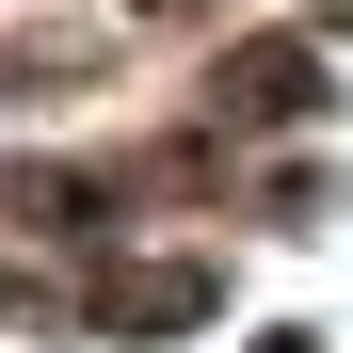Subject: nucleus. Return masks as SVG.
<instances>
[{"mask_svg":"<svg viewBox=\"0 0 353 353\" xmlns=\"http://www.w3.org/2000/svg\"><path fill=\"white\" fill-rule=\"evenodd\" d=\"M112 321H145V337H161V321H209V273H129Z\"/></svg>","mask_w":353,"mask_h":353,"instance_id":"f03ea898","label":"nucleus"},{"mask_svg":"<svg viewBox=\"0 0 353 353\" xmlns=\"http://www.w3.org/2000/svg\"><path fill=\"white\" fill-rule=\"evenodd\" d=\"M225 112H241V129H289V112H321V65L305 48H241V65H225Z\"/></svg>","mask_w":353,"mask_h":353,"instance_id":"f257e3e1","label":"nucleus"},{"mask_svg":"<svg viewBox=\"0 0 353 353\" xmlns=\"http://www.w3.org/2000/svg\"><path fill=\"white\" fill-rule=\"evenodd\" d=\"M257 353H321V337H257Z\"/></svg>","mask_w":353,"mask_h":353,"instance_id":"7ed1b4c3","label":"nucleus"}]
</instances>
